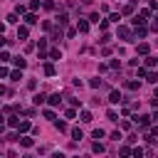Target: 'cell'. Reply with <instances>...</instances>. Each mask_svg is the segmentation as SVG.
<instances>
[{"instance_id": "6", "label": "cell", "mask_w": 158, "mask_h": 158, "mask_svg": "<svg viewBox=\"0 0 158 158\" xmlns=\"http://www.w3.org/2000/svg\"><path fill=\"white\" fill-rule=\"evenodd\" d=\"M47 101H50V106H62V96H59V94H52Z\"/></svg>"}, {"instance_id": "46", "label": "cell", "mask_w": 158, "mask_h": 158, "mask_svg": "<svg viewBox=\"0 0 158 158\" xmlns=\"http://www.w3.org/2000/svg\"><path fill=\"white\" fill-rule=\"evenodd\" d=\"M74 158H82V156H74Z\"/></svg>"}, {"instance_id": "8", "label": "cell", "mask_w": 158, "mask_h": 158, "mask_svg": "<svg viewBox=\"0 0 158 158\" xmlns=\"http://www.w3.org/2000/svg\"><path fill=\"white\" fill-rule=\"evenodd\" d=\"M67 22H69V17H67V12H62V15L57 17V27H64Z\"/></svg>"}, {"instance_id": "26", "label": "cell", "mask_w": 158, "mask_h": 158, "mask_svg": "<svg viewBox=\"0 0 158 158\" xmlns=\"http://www.w3.org/2000/svg\"><path fill=\"white\" fill-rule=\"evenodd\" d=\"M89 87H91V89H99V87H101V79H91Z\"/></svg>"}, {"instance_id": "14", "label": "cell", "mask_w": 158, "mask_h": 158, "mask_svg": "<svg viewBox=\"0 0 158 158\" xmlns=\"http://www.w3.org/2000/svg\"><path fill=\"white\" fill-rule=\"evenodd\" d=\"M72 138H77V141H82V138H84L82 129H72Z\"/></svg>"}, {"instance_id": "10", "label": "cell", "mask_w": 158, "mask_h": 158, "mask_svg": "<svg viewBox=\"0 0 158 158\" xmlns=\"http://www.w3.org/2000/svg\"><path fill=\"white\" fill-rule=\"evenodd\" d=\"M77 30H79V32H89V22H87V20H79V22H77Z\"/></svg>"}, {"instance_id": "43", "label": "cell", "mask_w": 158, "mask_h": 158, "mask_svg": "<svg viewBox=\"0 0 158 158\" xmlns=\"http://www.w3.org/2000/svg\"><path fill=\"white\" fill-rule=\"evenodd\" d=\"M82 3H84V5H89V3H91V0H82Z\"/></svg>"}, {"instance_id": "20", "label": "cell", "mask_w": 158, "mask_h": 158, "mask_svg": "<svg viewBox=\"0 0 158 158\" xmlns=\"http://www.w3.org/2000/svg\"><path fill=\"white\" fill-rule=\"evenodd\" d=\"M131 153H133V158H143V148H141V146H138V148H133Z\"/></svg>"}, {"instance_id": "44", "label": "cell", "mask_w": 158, "mask_h": 158, "mask_svg": "<svg viewBox=\"0 0 158 158\" xmlns=\"http://www.w3.org/2000/svg\"><path fill=\"white\" fill-rule=\"evenodd\" d=\"M153 121H158V114H153Z\"/></svg>"}, {"instance_id": "7", "label": "cell", "mask_w": 158, "mask_h": 158, "mask_svg": "<svg viewBox=\"0 0 158 158\" xmlns=\"http://www.w3.org/2000/svg\"><path fill=\"white\" fill-rule=\"evenodd\" d=\"M35 22H37V15H35V12H27V15H25V25L30 27V25H35Z\"/></svg>"}, {"instance_id": "3", "label": "cell", "mask_w": 158, "mask_h": 158, "mask_svg": "<svg viewBox=\"0 0 158 158\" xmlns=\"http://www.w3.org/2000/svg\"><path fill=\"white\" fill-rule=\"evenodd\" d=\"M136 124L141 126V129H148V124H151V116H136Z\"/></svg>"}, {"instance_id": "21", "label": "cell", "mask_w": 158, "mask_h": 158, "mask_svg": "<svg viewBox=\"0 0 158 158\" xmlns=\"http://www.w3.org/2000/svg\"><path fill=\"white\" fill-rule=\"evenodd\" d=\"M146 35H148L146 27H136V37H146Z\"/></svg>"}, {"instance_id": "30", "label": "cell", "mask_w": 158, "mask_h": 158, "mask_svg": "<svg viewBox=\"0 0 158 158\" xmlns=\"http://www.w3.org/2000/svg\"><path fill=\"white\" fill-rule=\"evenodd\" d=\"M91 136H94V138H104V131H101V129H94Z\"/></svg>"}, {"instance_id": "9", "label": "cell", "mask_w": 158, "mask_h": 158, "mask_svg": "<svg viewBox=\"0 0 158 158\" xmlns=\"http://www.w3.org/2000/svg\"><path fill=\"white\" fill-rule=\"evenodd\" d=\"M109 101L111 104H118V101H121V91H111L109 94Z\"/></svg>"}, {"instance_id": "19", "label": "cell", "mask_w": 158, "mask_h": 158, "mask_svg": "<svg viewBox=\"0 0 158 158\" xmlns=\"http://www.w3.org/2000/svg\"><path fill=\"white\" fill-rule=\"evenodd\" d=\"M10 77L15 79V82H20V79H22V72H20V69H15V72H10Z\"/></svg>"}, {"instance_id": "35", "label": "cell", "mask_w": 158, "mask_h": 158, "mask_svg": "<svg viewBox=\"0 0 158 158\" xmlns=\"http://www.w3.org/2000/svg\"><path fill=\"white\" fill-rule=\"evenodd\" d=\"M126 87H129V89H138L141 84H138V82H126Z\"/></svg>"}, {"instance_id": "23", "label": "cell", "mask_w": 158, "mask_h": 158, "mask_svg": "<svg viewBox=\"0 0 158 158\" xmlns=\"http://www.w3.org/2000/svg\"><path fill=\"white\" fill-rule=\"evenodd\" d=\"M54 129H57V131H67V124H64V121H54Z\"/></svg>"}, {"instance_id": "29", "label": "cell", "mask_w": 158, "mask_h": 158, "mask_svg": "<svg viewBox=\"0 0 158 158\" xmlns=\"http://www.w3.org/2000/svg\"><path fill=\"white\" fill-rule=\"evenodd\" d=\"M82 121H84V124L91 121V114H89V111H82Z\"/></svg>"}, {"instance_id": "36", "label": "cell", "mask_w": 158, "mask_h": 158, "mask_svg": "<svg viewBox=\"0 0 158 158\" xmlns=\"http://www.w3.org/2000/svg\"><path fill=\"white\" fill-rule=\"evenodd\" d=\"M45 118H54V111L52 109H45Z\"/></svg>"}, {"instance_id": "13", "label": "cell", "mask_w": 158, "mask_h": 158, "mask_svg": "<svg viewBox=\"0 0 158 158\" xmlns=\"http://www.w3.org/2000/svg\"><path fill=\"white\" fill-rule=\"evenodd\" d=\"M45 74H47V77H54V74H57L54 64H45Z\"/></svg>"}, {"instance_id": "18", "label": "cell", "mask_w": 158, "mask_h": 158, "mask_svg": "<svg viewBox=\"0 0 158 158\" xmlns=\"http://www.w3.org/2000/svg\"><path fill=\"white\" fill-rule=\"evenodd\" d=\"M45 99H47L45 94H35V104H37V106H40V104H45Z\"/></svg>"}, {"instance_id": "4", "label": "cell", "mask_w": 158, "mask_h": 158, "mask_svg": "<svg viewBox=\"0 0 158 158\" xmlns=\"http://www.w3.org/2000/svg\"><path fill=\"white\" fill-rule=\"evenodd\" d=\"M17 141H20V146H22V148H32V146H35V141H32L30 136H22V138H17Z\"/></svg>"}, {"instance_id": "12", "label": "cell", "mask_w": 158, "mask_h": 158, "mask_svg": "<svg viewBox=\"0 0 158 158\" xmlns=\"http://www.w3.org/2000/svg\"><path fill=\"white\" fill-rule=\"evenodd\" d=\"M148 50H151V47H148L146 42H141V45L136 47V52H138V54H148Z\"/></svg>"}, {"instance_id": "11", "label": "cell", "mask_w": 158, "mask_h": 158, "mask_svg": "<svg viewBox=\"0 0 158 158\" xmlns=\"http://www.w3.org/2000/svg\"><path fill=\"white\" fill-rule=\"evenodd\" d=\"M17 131H30V121H25V118H20V126H17Z\"/></svg>"}, {"instance_id": "45", "label": "cell", "mask_w": 158, "mask_h": 158, "mask_svg": "<svg viewBox=\"0 0 158 158\" xmlns=\"http://www.w3.org/2000/svg\"><path fill=\"white\" fill-rule=\"evenodd\" d=\"M25 158H35V156H30V153H27V156H25Z\"/></svg>"}, {"instance_id": "42", "label": "cell", "mask_w": 158, "mask_h": 158, "mask_svg": "<svg viewBox=\"0 0 158 158\" xmlns=\"http://www.w3.org/2000/svg\"><path fill=\"white\" fill-rule=\"evenodd\" d=\"M153 136H158V126H156V129H153Z\"/></svg>"}, {"instance_id": "33", "label": "cell", "mask_w": 158, "mask_h": 158, "mask_svg": "<svg viewBox=\"0 0 158 158\" xmlns=\"http://www.w3.org/2000/svg\"><path fill=\"white\" fill-rule=\"evenodd\" d=\"M64 116H67V118H74V116H77V111H74V109H67V111H64Z\"/></svg>"}, {"instance_id": "41", "label": "cell", "mask_w": 158, "mask_h": 158, "mask_svg": "<svg viewBox=\"0 0 158 158\" xmlns=\"http://www.w3.org/2000/svg\"><path fill=\"white\" fill-rule=\"evenodd\" d=\"M3 94H5V87H3V84H0V96H3Z\"/></svg>"}, {"instance_id": "15", "label": "cell", "mask_w": 158, "mask_h": 158, "mask_svg": "<svg viewBox=\"0 0 158 158\" xmlns=\"http://www.w3.org/2000/svg\"><path fill=\"white\" fill-rule=\"evenodd\" d=\"M146 79H148L151 84H156V82H158V74H156V72H146Z\"/></svg>"}, {"instance_id": "5", "label": "cell", "mask_w": 158, "mask_h": 158, "mask_svg": "<svg viewBox=\"0 0 158 158\" xmlns=\"http://www.w3.org/2000/svg\"><path fill=\"white\" fill-rule=\"evenodd\" d=\"M27 35H30L27 25H20V27H17V40H27Z\"/></svg>"}, {"instance_id": "25", "label": "cell", "mask_w": 158, "mask_h": 158, "mask_svg": "<svg viewBox=\"0 0 158 158\" xmlns=\"http://www.w3.org/2000/svg\"><path fill=\"white\" fill-rule=\"evenodd\" d=\"M10 59H12L10 52H0V62H10Z\"/></svg>"}, {"instance_id": "17", "label": "cell", "mask_w": 158, "mask_h": 158, "mask_svg": "<svg viewBox=\"0 0 158 158\" xmlns=\"http://www.w3.org/2000/svg\"><path fill=\"white\" fill-rule=\"evenodd\" d=\"M50 57H52V59H62V52L54 47V50H50Z\"/></svg>"}, {"instance_id": "2", "label": "cell", "mask_w": 158, "mask_h": 158, "mask_svg": "<svg viewBox=\"0 0 158 158\" xmlns=\"http://www.w3.org/2000/svg\"><path fill=\"white\" fill-rule=\"evenodd\" d=\"M12 64H15L17 69H25V67H27V59H25V57H12Z\"/></svg>"}, {"instance_id": "39", "label": "cell", "mask_w": 158, "mask_h": 158, "mask_svg": "<svg viewBox=\"0 0 158 158\" xmlns=\"http://www.w3.org/2000/svg\"><path fill=\"white\" fill-rule=\"evenodd\" d=\"M52 158H64V156L59 153V151H54V153H52Z\"/></svg>"}, {"instance_id": "32", "label": "cell", "mask_w": 158, "mask_h": 158, "mask_svg": "<svg viewBox=\"0 0 158 158\" xmlns=\"http://www.w3.org/2000/svg\"><path fill=\"white\" fill-rule=\"evenodd\" d=\"M131 12H133V3H129V5L124 8V15H131Z\"/></svg>"}, {"instance_id": "24", "label": "cell", "mask_w": 158, "mask_h": 158, "mask_svg": "<svg viewBox=\"0 0 158 158\" xmlns=\"http://www.w3.org/2000/svg\"><path fill=\"white\" fill-rule=\"evenodd\" d=\"M40 10V0H32V3H30V12H37Z\"/></svg>"}, {"instance_id": "31", "label": "cell", "mask_w": 158, "mask_h": 158, "mask_svg": "<svg viewBox=\"0 0 158 158\" xmlns=\"http://www.w3.org/2000/svg\"><path fill=\"white\" fill-rule=\"evenodd\" d=\"M118 153H121V156H124V158H126V156H129V153H131V148H129V146H121V151H118Z\"/></svg>"}, {"instance_id": "38", "label": "cell", "mask_w": 158, "mask_h": 158, "mask_svg": "<svg viewBox=\"0 0 158 158\" xmlns=\"http://www.w3.org/2000/svg\"><path fill=\"white\" fill-rule=\"evenodd\" d=\"M5 45H8V40H5L3 35H0V47H5Z\"/></svg>"}, {"instance_id": "40", "label": "cell", "mask_w": 158, "mask_h": 158, "mask_svg": "<svg viewBox=\"0 0 158 158\" xmlns=\"http://www.w3.org/2000/svg\"><path fill=\"white\" fill-rule=\"evenodd\" d=\"M3 32H5V25H3V22H0V35H3Z\"/></svg>"}, {"instance_id": "28", "label": "cell", "mask_w": 158, "mask_h": 158, "mask_svg": "<svg viewBox=\"0 0 158 158\" xmlns=\"http://www.w3.org/2000/svg\"><path fill=\"white\" fill-rule=\"evenodd\" d=\"M143 62H146V67H156V57H146Z\"/></svg>"}, {"instance_id": "22", "label": "cell", "mask_w": 158, "mask_h": 158, "mask_svg": "<svg viewBox=\"0 0 158 158\" xmlns=\"http://www.w3.org/2000/svg\"><path fill=\"white\" fill-rule=\"evenodd\" d=\"M10 126H12V129H17V126H20V118H17V116H15V114H12V116H10Z\"/></svg>"}, {"instance_id": "27", "label": "cell", "mask_w": 158, "mask_h": 158, "mask_svg": "<svg viewBox=\"0 0 158 158\" xmlns=\"http://www.w3.org/2000/svg\"><path fill=\"white\" fill-rule=\"evenodd\" d=\"M118 20H121V15H118V12H111V15H109V22H118Z\"/></svg>"}, {"instance_id": "16", "label": "cell", "mask_w": 158, "mask_h": 158, "mask_svg": "<svg viewBox=\"0 0 158 158\" xmlns=\"http://www.w3.org/2000/svg\"><path fill=\"white\" fill-rule=\"evenodd\" d=\"M91 151H94V153H104V143H99V141H96V143L91 146Z\"/></svg>"}, {"instance_id": "37", "label": "cell", "mask_w": 158, "mask_h": 158, "mask_svg": "<svg viewBox=\"0 0 158 158\" xmlns=\"http://www.w3.org/2000/svg\"><path fill=\"white\" fill-rule=\"evenodd\" d=\"M10 72H8V67H0V79H3V77H8Z\"/></svg>"}, {"instance_id": "1", "label": "cell", "mask_w": 158, "mask_h": 158, "mask_svg": "<svg viewBox=\"0 0 158 158\" xmlns=\"http://www.w3.org/2000/svg\"><path fill=\"white\" fill-rule=\"evenodd\" d=\"M118 37L126 40V42H131V37H133V35H131V30H129L126 25H121V27H118Z\"/></svg>"}, {"instance_id": "34", "label": "cell", "mask_w": 158, "mask_h": 158, "mask_svg": "<svg viewBox=\"0 0 158 158\" xmlns=\"http://www.w3.org/2000/svg\"><path fill=\"white\" fill-rule=\"evenodd\" d=\"M106 118H109V121H118V118H116V111H109V114H106Z\"/></svg>"}]
</instances>
